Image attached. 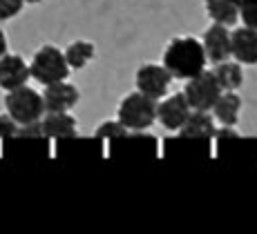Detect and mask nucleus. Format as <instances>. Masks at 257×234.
<instances>
[{
	"label": "nucleus",
	"mask_w": 257,
	"mask_h": 234,
	"mask_svg": "<svg viewBox=\"0 0 257 234\" xmlns=\"http://www.w3.org/2000/svg\"><path fill=\"white\" fill-rule=\"evenodd\" d=\"M206 63L208 58H206L204 45L192 36L172 38L164 52V67L172 78H179V81H188L204 72Z\"/></svg>",
	"instance_id": "1"
},
{
	"label": "nucleus",
	"mask_w": 257,
	"mask_h": 234,
	"mask_svg": "<svg viewBox=\"0 0 257 234\" xmlns=\"http://www.w3.org/2000/svg\"><path fill=\"white\" fill-rule=\"evenodd\" d=\"M70 72L72 69L65 61V54L56 45H43L34 54L32 63H29V76L36 83H41L43 87L58 83V81H67Z\"/></svg>",
	"instance_id": "2"
},
{
	"label": "nucleus",
	"mask_w": 257,
	"mask_h": 234,
	"mask_svg": "<svg viewBox=\"0 0 257 234\" xmlns=\"http://www.w3.org/2000/svg\"><path fill=\"white\" fill-rule=\"evenodd\" d=\"M5 109H7V114L18 123V125L38 123L43 116H45L43 94L36 92V89H32L29 85L9 89L7 96H5Z\"/></svg>",
	"instance_id": "3"
},
{
	"label": "nucleus",
	"mask_w": 257,
	"mask_h": 234,
	"mask_svg": "<svg viewBox=\"0 0 257 234\" xmlns=\"http://www.w3.org/2000/svg\"><path fill=\"white\" fill-rule=\"evenodd\" d=\"M157 118V101L141 92H132L118 105V121L127 132H143Z\"/></svg>",
	"instance_id": "4"
},
{
	"label": "nucleus",
	"mask_w": 257,
	"mask_h": 234,
	"mask_svg": "<svg viewBox=\"0 0 257 234\" xmlns=\"http://www.w3.org/2000/svg\"><path fill=\"white\" fill-rule=\"evenodd\" d=\"M221 92H224V89L219 87L215 74L204 69V72H199L197 76L188 78L181 94L186 96L190 109H206V112H208V109L215 105V101L219 98Z\"/></svg>",
	"instance_id": "5"
},
{
	"label": "nucleus",
	"mask_w": 257,
	"mask_h": 234,
	"mask_svg": "<svg viewBox=\"0 0 257 234\" xmlns=\"http://www.w3.org/2000/svg\"><path fill=\"white\" fill-rule=\"evenodd\" d=\"M170 81L172 76L168 74V69L164 65H155V63H146L137 69V76H135V83H137V92L146 94V96L155 98H164L170 89Z\"/></svg>",
	"instance_id": "6"
},
{
	"label": "nucleus",
	"mask_w": 257,
	"mask_h": 234,
	"mask_svg": "<svg viewBox=\"0 0 257 234\" xmlns=\"http://www.w3.org/2000/svg\"><path fill=\"white\" fill-rule=\"evenodd\" d=\"M78 98H81V92L76 85L67 81H58L52 85H45L43 107H45V112H70L78 103Z\"/></svg>",
	"instance_id": "7"
},
{
	"label": "nucleus",
	"mask_w": 257,
	"mask_h": 234,
	"mask_svg": "<svg viewBox=\"0 0 257 234\" xmlns=\"http://www.w3.org/2000/svg\"><path fill=\"white\" fill-rule=\"evenodd\" d=\"M188 114H190V105H188L186 96L181 92L164 98V101L157 105V121L166 129H170V132H177V129L184 125Z\"/></svg>",
	"instance_id": "8"
},
{
	"label": "nucleus",
	"mask_w": 257,
	"mask_h": 234,
	"mask_svg": "<svg viewBox=\"0 0 257 234\" xmlns=\"http://www.w3.org/2000/svg\"><path fill=\"white\" fill-rule=\"evenodd\" d=\"M29 63L21 54H5L0 56V87L3 89H16L21 85H27L29 81Z\"/></svg>",
	"instance_id": "9"
},
{
	"label": "nucleus",
	"mask_w": 257,
	"mask_h": 234,
	"mask_svg": "<svg viewBox=\"0 0 257 234\" xmlns=\"http://www.w3.org/2000/svg\"><path fill=\"white\" fill-rule=\"evenodd\" d=\"M230 56L239 65H257V29L244 25L230 34Z\"/></svg>",
	"instance_id": "10"
},
{
	"label": "nucleus",
	"mask_w": 257,
	"mask_h": 234,
	"mask_svg": "<svg viewBox=\"0 0 257 234\" xmlns=\"http://www.w3.org/2000/svg\"><path fill=\"white\" fill-rule=\"evenodd\" d=\"M201 45H204L206 58H208L210 63L228 61V56H230V32H228V27L215 23L212 27L206 29Z\"/></svg>",
	"instance_id": "11"
},
{
	"label": "nucleus",
	"mask_w": 257,
	"mask_h": 234,
	"mask_svg": "<svg viewBox=\"0 0 257 234\" xmlns=\"http://www.w3.org/2000/svg\"><path fill=\"white\" fill-rule=\"evenodd\" d=\"M47 116L41 118V132L45 138H56V141H67L78 134L76 118L70 112H45Z\"/></svg>",
	"instance_id": "12"
},
{
	"label": "nucleus",
	"mask_w": 257,
	"mask_h": 234,
	"mask_svg": "<svg viewBox=\"0 0 257 234\" xmlns=\"http://www.w3.org/2000/svg\"><path fill=\"white\" fill-rule=\"evenodd\" d=\"M215 129V116H210L206 109H190L186 123L177 132L184 138H212Z\"/></svg>",
	"instance_id": "13"
},
{
	"label": "nucleus",
	"mask_w": 257,
	"mask_h": 234,
	"mask_svg": "<svg viewBox=\"0 0 257 234\" xmlns=\"http://www.w3.org/2000/svg\"><path fill=\"white\" fill-rule=\"evenodd\" d=\"M212 116L221 123V125H235L239 121V112H241V98L235 92H221L219 98L215 101Z\"/></svg>",
	"instance_id": "14"
},
{
	"label": "nucleus",
	"mask_w": 257,
	"mask_h": 234,
	"mask_svg": "<svg viewBox=\"0 0 257 234\" xmlns=\"http://www.w3.org/2000/svg\"><path fill=\"white\" fill-rule=\"evenodd\" d=\"M204 5L215 23L233 27L239 21V0H204Z\"/></svg>",
	"instance_id": "15"
},
{
	"label": "nucleus",
	"mask_w": 257,
	"mask_h": 234,
	"mask_svg": "<svg viewBox=\"0 0 257 234\" xmlns=\"http://www.w3.org/2000/svg\"><path fill=\"white\" fill-rule=\"evenodd\" d=\"M212 74H215L217 83H219V87L224 89V92H235V89H239L241 83H244V72H241V65L237 61L235 63H230V61L215 63Z\"/></svg>",
	"instance_id": "16"
},
{
	"label": "nucleus",
	"mask_w": 257,
	"mask_h": 234,
	"mask_svg": "<svg viewBox=\"0 0 257 234\" xmlns=\"http://www.w3.org/2000/svg\"><path fill=\"white\" fill-rule=\"evenodd\" d=\"M65 61L70 65V69H83L90 65V61L96 54V47L90 41H74L70 47L65 49Z\"/></svg>",
	"instance_id": "17"
},
{
	"label": "nucleus",
	"mask_w": 257,
	"mask_h": 234,
	"mask_svg": "<svg viewBox=\"0 0 257 234\" xmlns=\"http://www.w3.org/2000/svg\"><path fill=\"white\" fill-rule=\"evenodd\" d=\"M127 134L130 132H127L125 125H123L121 121H105V123H101V125L96 127L94 136L105 138V141H114V138H125Z\"/></svg>",
	"instance_id": "18"
},
{
	"label": "nucleus",
	"mask_w": 257,
	"mask_h": 234,
	"mask_svg": "<svg viewBox=\"0 0 257 234\" xmlns=\"http://www.w3.org/2000/svg\"><path fill=\"white\" fill-rule=\"evenodd\" d=\"M239 18L246 27L257 29V0H239Z\"/></svg>",
	"instance_id": "19"
},
{
	"label": "nucleus",
	"mask_w": 257,
	"mask_h": 234,
	"mask_svg": "<svg viewBox=\"0 0 257 234\" xmlns=\"http://www.w3.org/2000/svg\"><path fill=\"white\" fill-rule=\"evenodd\" d=\"M25 0H0V21H12L23 12Z\"/></svg>",
	"instance_id": "20"
},
{
	"label": "nucleus",
	"mask_w": 257,
	"mask_h": 234,
	"mask_svg": "<svg viewBox=\"0 0 257 234\" xmlns=\"http://www.w3.org/2000/svg\"><path fill=\"white\" fill-rule=\"evenodd\" d=\"M16 129H18V123L14 121L7 112L0 114V141H7L9 136H14V134H16Z\"/></svg>",
	"instance_id": "21"
},
{
	"label": "nucleus",
	"mask_w": 257,
	"mask_h": 234,
	"mask_svg": "<svg viewBox=\"0 0 257 234\" xmlns=\"http://www.w3.org/2000/svg\"><path fill=\"white\" fill-rule=\"evenodd\" d=\"M212 138H217L219 143H224V141H230V138H239V134L233 129V125H224L221 129H215V136Z\"/></svg>",
	"instance_id": "22"
},
{
	"label": "nucleus",
	"mask_w": 257,
	"mask_h": 234,
	"mask_svg": "<svg viewBox=\"0 0 257 234\" xmlns=\"http://www.w3.org/2000/svg\"><path fill=\"white\" fill-rule=\"evenodd\" d=\"M9 52V45H7V36H5V32L0 29V56H5V54Z\"/></svg>",
	"instance_id": "23"
},
{
	"label": "nucleus",
	"mask_w": 257,
	"mask_h": 234,
	"mask_svg": "<svg viewBox=\"0 0 257 234\" xmlns=\"http://www.w3.org/2000/svg\"><path fill=\"white\" fill-rule=\"evenodd\" d=\"M25 3H29V5H38V3H43V0H25Z\"/></svg>",
	"instance_id": "24"
}]
</instances>
